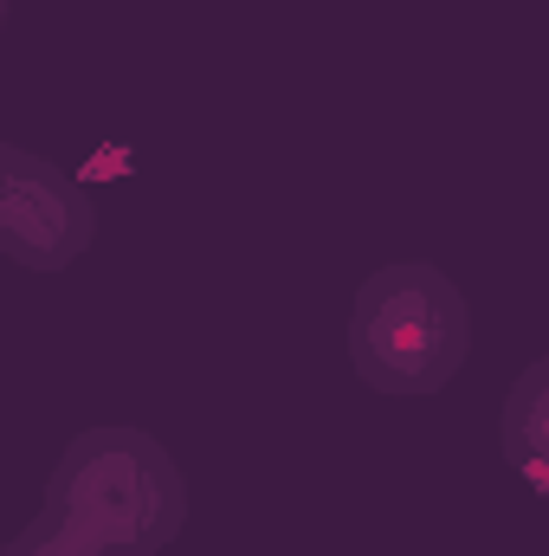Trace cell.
Wrapping results in <instances>:
<instances>
[{
	"mask_svg": "<svg viewBox=\"0 0 549 556\" xmlns=\"http://www.w3.org/2000/svg\"><path fill=\"white\" fill-rule=\"evenodd\" d=\"M188 525V485L168 446L142 427H85L52 479L39 518L13 538L26 556H155Z\"/></svg>",
	"mask_w": 549,
	"mask_h": 556,
	"instance_id": "1",
	"label": "cell"
},
{
	"mask_svg": "<svg viewBox=\"0 0 549 556\" xmlns=\"http://www.w3.org/2000/svg\"><path fill=\"white\" fill-rule=\"evenodd\" d=\"M472 356V304L433 260H395L356 285L349 369L375 395H439Z\"/></svg>",
	"mask_w": 549,
	"mask_h": 556,
	"instance_id": "2",
	"label": "cell"
},
{
	"mask_svg": "<svg viewBox=\"0 0 549 556\" xmlns=\"http://www.w3.org/2000/svg\"><path fill=\"white\" fill-rule=\"evenodd\" d=\"M98 240V201L91 188L59 168L52 155H33L20 142L0 149V253L20 273H65Z\"/></svg>",
	"mask_w": 549,
	"mask_h": 556,
	"instance_id": "3",
	"label": "cell"
},
{
	"mask_svg": "<svg viewBox=\"0 0 549 556\" xmlns=\"http://www.w3.org/2000/svg\"><path fill=\"white\" fill-rule=\"evenodd\" d=\"M498 446H505V466L549 505V356H537L511 382L498 415Z\"/></svg>",
	"mask_w": 549,
	"mask_h": 556,
	"instance_id": "4",
	"label": "cell"
},
{
	"mask_svg": "<svg viewBox=\"0 0 549 556\" xmlns=\"http://www.w3.org/2000/svg\"><path fill=\"white\" fill-rule=\"evenodd\" d=\"M7 556H26V551H20V544H7Z\"/></svg>",
	"mask_w": 549,
	"mask_h": 556,
	"instance_id": "5",
	"label": "cell"
}]
</instances>
